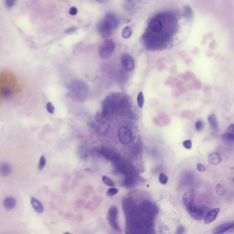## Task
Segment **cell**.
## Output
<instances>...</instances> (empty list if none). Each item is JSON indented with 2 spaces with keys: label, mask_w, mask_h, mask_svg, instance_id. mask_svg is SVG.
I'll use <instances>...</instances> for the list:
<instances>
[{
  "label": "cell",
  "mask_w": 234,
  "mask_h": 234,
  "mask_svg": "<svg viewBox=\"0 0 234 234\" xmlns=\"http://www.w3.org/2000/svg\"><path fill=\"white\" fill-rule=\"evenodd\" d=\"M31 203L36 211L38 213H42L44 211L43 204L37 199L34 197H31Z\"/></svg>",
  "instance_id": "cell-12"
},
{
  "label": "cell",
  "mask_w": 234,
  "mask_h": 234,
  "mask_svg": "<svg viewBox=\"0 0 234 234\" xmlns=\"http://www.w3.org/2000/svg\"><path fill=\"white\" fill-rule=\"evenodd\" d=\"M97 27L99 33L103 36L109 35L113 30V28L105 19L98 23Z\"/></svg>",
  "instance_id": "cell-6"
},
{
  "label": "cell",
  "mask_w": 234,
  "mask_h": 234,
  "mask_svg": "<svg viewBox=\"0 0 234 234\" xmlns=\"http://www.w3.org/2000/svg\"><path fill=\"white\" fill-rule=\"evenodd\" d=\"M159 179L160 183L163 185H165L168 182V177L164 173L160 174V175H159Z\"/></svg>",
  "instance_id": "cell-22"
},
{
  "label": "cell",
  "mask_w": 234,
  "mask_h": 234,
  "mask_svg": "<svg viewBox=\"0 0 234 234\" xmlns=\"http://www.w3.org/2000/svg\"><path fill=\"white\" fill-rule=\"evenodd\" d=\"M137 100L139 107L140 108H142L144 104V97L143 94L142 92H140L138 94Z\"/></svg>",
  "instance_id": "cell-19"
},
{
  "label": "cell",
  "mask_w": 234,
  "mask_h": 234,
  "mask_svg": "<svg viewBox=\"0 0 234 234\" xmlns=\"http://www.w3.org/2000/svg\"><path fill=\"white\" fill-rule=\"evenodd\" d=\"M46 159L45 156L42 155L40 157L39 160V163H38V168L39 170H42L45 167L46 165Z\"/></svg>",
  "instance_id": "cell-23"
},
{
  "label": "cell",
  "mask_w": 234,
  "mask_h": 234,
  "mask_svg": "<svg viewBox=\"0 0 234 234\" xmlns=\"http://www.w3.org/2000/svg\"><path fill=\"white\" fill-rule=\"evenodd\" d=\"M149 27L154 33L160 32L163 28V24L160 20L155 19L152 20L149 24Z\"/></svg>",
  "instance_id": "cell-11"
},
{
  "label": "cell",
  "mask_w": 234,
  "mask_h": 234,
  "mask_svg": "<svg viewBox=\"0 0 234 234\" xmlns=\"http://www.w3.org/2000/svg\"><path fill=\"white\" fill-rule=\"evenodd\" d=\"M215 190H216V192L217 194L219 196H221V197L223 196L225 194V192H226V191H225L224 187L223 186L222 184H221V183H219V184H217L216 185V186H215Z\"/></svg>",
  "instance_id": "cell-18"
},
{
  "label": "cell",
  "mask_w": 234,
  "mask_h": 234,
  "mask_svg": "<svg viewBox=\"0 0 234 234\" xmlns=\"http://www.w3.org/2000/svg\"><path fill=\"white\" fill-rule=\"evenodd\" d=\"M3 203L5 209L7 210H12L15 207L16 201L13 197L9 196L4 199Z\"/></svg>",
  "instance_id": "cell-13"
},
{
  "label": "cell",
  "mask_w": 234,
  "mask_h": 234,
  "mask_svg": "<svg viewBox=\"0 0 234 234\" xmlns=\"http://www.w3.org/2000/svg\"><path fill=\"white\" fill-rule=\"evenodd\" d=\"M183 145L186 149L189 150L192 148V141L190 140H186L183 142Z\"/></svg>",
  "instance_id": "cell-27"
},
{
  "label": "cell",
  "mask_w": 234,
  "mask_h": 234,
  "mask_svg": "<svg viewBox=\"0 0 234 234\" xmlns=\"http://www.w3.org/2000/svg\"><path fill=\"white\" fill-rule=\"evenodd\" d=\"M118 192V189L115 188H112L108 190L107 192V195L108 197H110V196H113L116 195Z\"/></svg>",
  "instance_id": "cell-25"
},
{
  "label": "cell",
  "mask_w": 234,
  "mask_h": 234,
  "mask_svg": "<svg viewBox=\"0 0 234 234\" xmlns=\"http://www.w3.org/2000/svg\"><path fill=\"white\" fill-rule=\"evenodd\" d=\"M184 227L182 225H180L177 228L176 230V234H182L184 232Z\"/></svg>",
  "instance_id": "cell-29"
},
{
  "label": "cell",
  "mask_w": 234,
  "mask_h": 234,
  "mask_svg": "<svg viewBox=\"0 0 234 234\" xmlns=\"http://www.w3.org/2000/svg\"><path fill=\"white\" fill-rule=\"evenodd\" d=\"M195 127L198 131H201L204 127V122L202 120L198 121L195 123Z\"/></svg>",
  "instance_id": "cell-24"
},
{
  "label": "cell",
  "mask_w": 234,
  "mask_h": 234,
  "mask_svg": "<svg viewBox=\"0 0 234 234\" xmlns=\"http://www.w3.org/2000/svg\"><path fill=\"white\" fill-rule=\"evenodd\" d=\"M115 48V45L113 40L111 39L105 40L99 47V56L104 59L108 58L114 53Z\"/></svg>",
  "instance_id": "cell-1"
},
{
  "label": "cell",
  "mask_w": 234,
  "mask_h": 234,
  "mask_svg": "<svg viewBox=\"0 0 234 234\" xmlns=\"http://www.w3.org/2000/svg\"><path fill=\"white\" fill-rule=\"evenodd\" d=\"M102 180L103 182L108 186L110 187H115V184L114 181L108 177L106 176H104L102 177Z\"/></svg>",
  "instance_id": "cell-20"
},
{
  "label": "cell",
  "mask_w": 234,
  "mask_h": 234,
  "mask_svg": "<svg viewBox=\"0 0 234 234\" xmlns=\"http://www.w3.org/2000/svg\"><path fill=\"white\" fill-rule=\"evenodd\" d=\"M46 108L49 113L51 114H54L55 112V107L52 105V103L50 102L48 103L46 105Z\"/></svg>",
  "instance_id": "cell-26"
},
{
  "label": "cell",
  "mask_w": 234,
  "mask_h": 234,
  "mask_svg": "<svg viewBox=\"0 0 234 234\" xmlns=\"http://www.w3.org/2000/svg\"><path fill=\"white\" fill-rule=\"evenodd\" d=\"M118 210L116 206L112 205L109 208L108 213L107 220L111 227L116 232L121 233L120 227L118 223Z\"/></svg>",
  "instance_id": "cell-3"
},
{
  "label": "cell",
  "mask_w": 234,
  "mask_h": 234,
  "mask_svg": "<svg viewBox=\"0 0 234 234\" xmlns=\"http://www.w3.org/2000/svg\"><path fill=\"white\" fill-rule=\"evenodd\" d=\"M105 20L108 23L112 28H116L118 24V20L115 16L112 13H108L106 16Z\"/></svg>",
  "instance_id": "cell-14"
},
{
  "label": "cell",
  "mask_w": 234,
  "mask_h": 234,
  "mask_svg": "<svg viewBox=\"0 0 234 234\" xmlns=\"http://www.w3.org/2000/svg\"><path fill=\"white\" fill-rule=\"evenodd\" d=\"M77 9H76V7L75 6H72V7H71L70 10H69V13L71 15L75 16L77 14Z\"/></svg>",
  "instance_id": "cell-28"
},
{
  "label": "cell",
  "mask_w": 234,
  "mask_h": 234,
  "mask_svg": "<svg viewBox=\"0 0 234 234\" xmlns=\"http://www.w3.org/2000/svg\"><path fill=\"white\" fill-rule=\"evenodd\" d=\"M108 1H98V2H99L100 3H102V2H108Z\"/></svg>",
  "instance_id": "cell-34"
},
{
  "label": "cell",
  "mask_w": 234,
  "mask_h": 234,
  "mask_svg": "<svg viewBox=\"0 0 234 234\" xmlns=\"http://www.w3.org/2000/svg\"><path fill=\"white\" fill-rule=\"evenodd\" d=\"M132 32V29L130 27H125L122 32V36L123 38H129L131 36Z\"/></svg>",
  "instance_id": "cell-17"
},
{
  "label": "cell",
  "mask_w": 234,
  "mask_h": 234,
  "mask_svg": "<svg viewBox=\"0 0 234 234\" xmlns=\"http://www.w3.org/2000/svg\"><path fill=\"white\" fill-rule=\"evenodd\" d=\"M5 2L7 7H12L15 1H11V0H10V1H5Z\"/></svg>",
  "instance_id": "cell-31"
},
{
  "label": "cell",
  "mask_w": 234,
  "mask_h": 234,
  "mask_svg": "<svg viewBox=\"0 0 234 234\" xmlns=\"http://www.w3.org/2000/svg\"><path fill=\"white\" fill-rule=\"evenodd\" d=\"M121 61L123 67L129 71H133L134 68V62L132 58L129 55L124 54L122 56Z\"/></svg>",
  "instance_id": "cell-7"
},
{
  "label": "cell",
  "mask_w": 234,
  "mask_h": 234,
  "mask_svg": "<svg viewBox=\"0 0 234 234\" xmlns=\"http://www.w3.org/2000/svg\"><path fill=\"white\" fill-rule=\"evenodd\" d=\"M118 137L120 141L123 144H129L131 141V133L126 127L120 128L118 132Z\"/></svg>",
  "instance_id": "cell-4"
},
{
  "label": "cell",
  "mask_w": 234,
  "mask_h": 234,
  "mask_svg": "<svg viewBox=\"0 0 234 234\" xmlns=\"http://www.w3.org/2000/svg\"><path fill=\"white\" fill-rule=\"evenodd\" d=\"M12 171L10 164L7 163H3L0 165V174L2 176L8 175Z\"/></svg>",
  "instance_id": "cell-15"
},
{
  "label": "cell",
  "mask_w": 234,
  "mask_h": 234,
  "mask_svg": "<svg viewBox=\"0 0 234 234\" xmlns=\"http://www.w3.org/2000/svg\"><path fill=\"white\" fill-rule=\"evenodd\" d=\"M183 202L189 213L194 210L197 206L195 204V194L193 189L188 190L183 194Z\"/></svg>",
  "instance_id": "cell-2"
},
{
  "label": "cell",
  "mask_w": 234,
  "mask_h": 234,
  "mask_svg": "<svg viewBox=\"0 0 234 234\" xmlns=\"http://www.w3.org/2000/svg\"><path fill=\"white\" fill-rule=\"evenodd\" d=\"M197 169L200 172H203L205 171V168L204 166L202 164L199 163L197 166Z\"/></svg>",
  "instance_id": "cell-30"
},
{
  "label": "cell",
  "mask_w": 234,
  "mask_h": 234,
  "mask_svg": "<svg viewBox=\"0 0 234 234\" xmlns=\"http://www.w3.org/2000/svg\"><path fill=\"white\" fill-rule=\"evenodd\" d=\"M220 211V209L219 208H214L208 211L204 218V224L208 225L214 221L217 218Z\"/></svg>",
  "instance_id": "cell-8"
},
{
  "label": "cell",
  "mask_w": 234,
  "mask_h": 234,
  "mask_svg": "<svg viewBox=\"0 0 234 234\" xmlns=\"http://www.w3.org/2000/svg\"><path fill=\"white\" fill-rule=\"evenodd\" d=\"M208 162L212 165H218L222 161L220 155L217 152H212L208 155Z\"/></svg>",
  "instance_id": "cell-10"
},
{
  "label": "cell",
  "mask_w": 234,
  "mask_h": 234,
  "mask_svg": "<svg viewBox=\"0 0 234 234\" xmlns=\"http://www.w3.org/2000/svg\"><path fill=\"white\" fill-rule=\"evenodd\" d=\"M77 28L76 27H72V28H69V29H67L65 33H71L72 32H74V31H76L77 30Z\"/></svg>",
  "instance_id": "cell-33"
},
{
  "label": "cell",
  "mask_w": 234,
  "mask_h": 234,
  "mask_svg": "<svg viewBox=\"0 0 234 234\" xmlns=\"http://www.w3.org/2000/svg\"><path fill=\"white\" fill-rule=\"evenodd\" d=\"M234 124H232L229 126L228 128V130H227V132L231 133H234Z\"/></svg>",
  "instance_id": "cell-32"
},
{
  "label": "cell",
  "mask_w": 234,
  "mask_h": 234,
  "mask_svg": "<svg viewBox=\"0 0 234 234\" xmlns=\"http://www.w3.org/2000/svg\"><path fill=\"white\" fill-rule=\"evenodd\" d=\"M208 208L204 207H197L192 212L190 213L191 217L196 220H202L205 218L208 212Z\"/></svg>",
  "instance_id": "cell-5"
},
{
  "label": "cell",
  "mask_w": 234,
  "mask_h": 234,
  "mask_svg": "<svg viewBox=\"0 0 234 234\" xmlns=\"http://www.w3.org/2000/svg\"><path fill=\"white\" fill-rule=\"evenodd\" d=\"M222 137L224 140L227 141H233L234 140V133H225L222 135Z\"/></svg>",
  "instance_id": "cell-21"
},
{
  "label": "cell",
  "mask_w": 234,
  "mask_h": 234,
  "mask_svg": "<svg viewBox=\"0 0 234 234\" xmlns=\"http://www.w3.org/2000/svg\"><path fill=\"white\" fill-rule=\"evenodd\" d=\"M208 121L212 129L215 131H217L219 130V127H218V120L216 116L214 115H211L209 116Z\"/></svg>",
  "instance_id": "cell-16"
},
{
  "label": "cell",
  "mask_w": 234,
  "mask_h": 234,
  "mask_svg": "<svg viewBox=\"0 0 234 234\" xmlns=\"http://www.w3.org/2000/svg\"><path fill=\"white\" fill-rule=\"evenodd\" d=\"M64 234H71L70 233L68 232H66L64 233Z\"/></svg>",
  "instance_id": "cell-35"
},
{
  "label": "cell",
  "mask_w": 234,
  "mask_h": 234,
  "mask_svg": "<svg viewBox=\"0 0 234 234\" xmlns=\"http://www.w3.org/2000/svg\"><path fill=\"white\" fill-rule=\"evenodd\" d=\"M124 234H129V233L128 232H125V233H124Z\"/></svg>",
  "instance_id": "cell-36"
},
{
  "label": "cell",
  "mask_w": 234,
  "mask_h": 234,
  "mask_svg": "<svg viewBox=\"0 0 234 234\" xmlns=\"http://www.w3.org/2000/svg\"><path fill=\"white\" fill-rule=\"evenodd\" d=\"M233 223H225L216 227L213 230L211 234H224L228 230L233 228Z\"/></svg>",
  "instance_id": "cell-9"
}]
</instances>
